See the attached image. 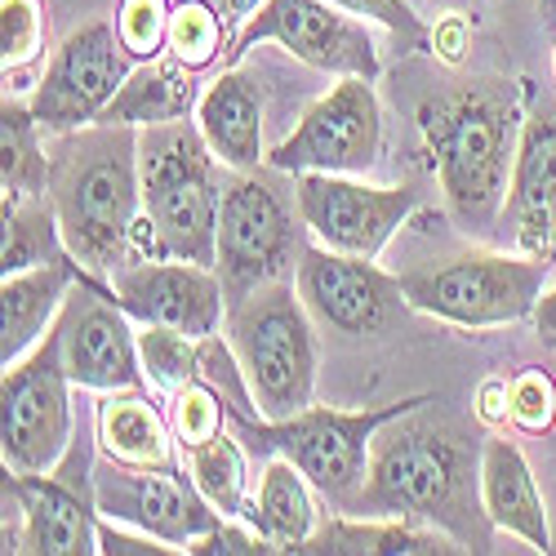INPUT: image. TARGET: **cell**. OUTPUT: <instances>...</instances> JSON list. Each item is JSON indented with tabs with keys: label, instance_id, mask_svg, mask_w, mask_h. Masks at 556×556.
<instances>
[{
	"label": "cell",
	"instance_id": "obj_8",
	"mask_svg": "<svg viewBox=\"0 0 556 556\" xmlns=\"http://www.w3.org/2000/svg\"><path fill=\"white\" fill-rule=\"evenodd\" d=\"M299 201L281 188V178L263 169H237L223 188L218 210V276L227 303L254 294L267 281H281V271L303 254L299 245Z\"/></svg>",
	"mask_w": 556,
	"mask_h": 556
},
{
	"label": "cell",
	"instance_id": "obj_14",
	"mask_svg": "<svg viewBox=\"0 0 556 556\" xmlns=\"http://www.w3.org/2000/svg\"><path fill=\"white\" fill-rule=\"evenodd\" d=\"M129 312L112 299V286L99 276H85L67 294L54 339L63 352V369L76 388L89 392H121V388H143V356H138V334L129 330Z\"/></svg>",
	"mask_w": 556,
	"mask_h": 556
},
{
	"label": "cell",
	"instance_id": "obj_38",
	"mask_svg": "<svg viewBox=\"0 0 556 556\" xmlns=\"http://www.w3.org/2000/svg\"><path fill=\"white\" fill-rule=\"evenodd\" d=\"M99 552H108V556H165V552H174L169 543H161V539H152V534H129L121 521L112 526V521H99Z\"/></svg>",
	"mask_w": 556,
	"mask_h": 556
},
{
	"label": "cell",
	"instance_id": "obj_15",
	"mask_svg": "<svg viewBox=\"0 0 556 556\" xmlns=\"http://www.w3.org/2000/svg\"><path fill=\"white\" fill-rule=\"evenodd\" d=\"M125 76H129V54L116 36V23H89L54 50L50 67L36 80L31 112L45 134L94 125L103 108L116 99Z\"/></svg>",
	"mask_w": 556,
	"mask_h": 556
},
{
	"label": "cell",
	"instance_id": "obj_20",
	"mask_svg": "<svg viewBox=\"0 0 556 556\" xmlns=\"http://www.w3.org/2000/svg\"><path fill=\"white\" fill-rule=\"evenodd\" d=\"M85 267L63 250L50 263H36L23 271H10L5 286H0V361L18 365L45 334L54 330V320L67 303V294L76 290V281H85Z\"/></svg>",
	"mask_w": 556,
	"mask_h": 556
},
{
	"label": "cell",
	"instance_id": "obj_44",
	"mask_svg": "<svg viewBox=\"0 0 556 556\" xmlns=\"http://www.w3.org/2000/svg\"><path fill=\"white\" fill-rule=\"evenodd\" d=\"M437 5H445V10H463V5H468V0H437Z\"/></svg>",
	"mask_w": 556,
	"mask_h": 556
},
{
	"label": "cell",
	"instance_id": "obj_6",
	"mask_svg": "<svg viewBox=\"0 0 556 556\" xmlns=\"http://www.w3.org/2000/svg\"><path fill=\"white\" fill-rule=\"evenodd\" d=\"M227 343L263 419H290L316 405V334L299 286L267 281L227 303Z\"/></svg>",
	"mask_w": 556,
	"mask_h": 556
},
{
	"label": "cell",
	"instance_id": "obj_40",
	"mask_svg": "<svg viewBox=\"0 0 556 556\" xmlns=\"http://www.w3.org/2000/svg\"><path fill=\"white\" fill-rule=\"evenodd\" d=\"M477 414L490 432H498L503 424H513V414H507V379H485L481 392H477Z\"/></svg>",
	"mask_w": 556,
	"mask_h": 556
},
{
	"label": "cell",
	"instance_id": "obj_9",
	"mask_svg": "<svg viewBox=\"0 0 556 556\" xmlns=\"http://www.w3.org/2000/svg\"><path fill=\"white\" fill-rule=\"evenodd\" d=\"M72 379L54 330L45 334L18 365L5 369L0 388V454L10 472H50L72 450Z\"/></svg>",
	"mask_w": 556,
	"mask_h": 556
},
{
	"label": "cell",
	"instance_id": "obj_5",
	"mask_svg": "<svg viewBox=\"0 0 556 556\" xmlns=\"http://www.w3.org/2000/svg\"><path fill=\"white\" fill-rule=\"evenodd\" d=\"M432 405V396H405L369 409H330L307 405L290 419H250L241 401H231V419H237L241 441H250L258 454H286L294 468L312 481L320 498L334 503V513H348L356 503L365 472H369V445L379 428H388L401 414H414Z\"/></svg>",
	"mask_w": 556,
	"mask_h": 556
},
{
	"label": "cell",
	"instance_id": "obj_18",
	"mask_svg": "<svg viewBox=\"0 0 556 556\" xmlns=\"http://www.w3.org/2000/svg\"><path fill=\"white\" fill-rule=\"evenodd\" d=\"M112 299L138 326H169L192 339H214L223 326V276L188 258H138L112 276Z\"/></svg>",
	"mask_w": 556,
	"mask_h": 556
},
{
	"label": "cell",
	"instance_id": "obj_42",
	"mask_svg": "<svg viewBox=\"0 0 556 556\" xmlns=\"http://www.w3.org/2000/svg\"><path fill=\"white\" fill-rule=\"evenodd\" d=\"M534 330L543 339V348H556V290H547L534 307Z\"/></svg>",
	"mask_w": 556,
	"mask_h": 556
},
{
	"label": "cell",
	"instance_id": "obj_11",
	"mask_svg": "<svg viewBox=\"0 0 556 556\" xmlns=\"http://www.w3.org/2000/svg\"><path fill=\"white\" fill-rule=\"evenodd\" d=\"M263 40H276L281 50H290L316 72L369 76V80L383 72L379 45L369 36L365 18L339 10L334 0H263L258 14L237 31V40H231V50L223 59L241 63Z\"/></svg>",
	"mask_w": 556,
	"mask_h": 556
},
{
	"label": "cell",
	"instance_id": "obj_34",
	"mask_svg": "<svg viewBox=\"0 0 556 556\" xmlns=\"http://www.w3.org/2000/svg\"><path fill=\"white\" fill-rule=\"evenodd\" d=\"M169 0H121L116 10V36L129 59H156V50L169 40Z\"/></svg>",
	"mask_w": 556,
	"mask_h": 556
},
{
	"label": "cell",
	"instance_id": "obj_24",
	"mask_svg": "<svg viewBox=\"0 0 556 556\" xmlns=\"http://www.w3.org/2000/svg\"><path fill=\"white\" fill-rule=\"evenodd\" d=\"M201 103L197 94V72L188 63L169 59H143L125 85L116 89V99L103 108L99 121L108 125H165V121H188V112Z\"/></svg>",
	"mask_w": 556,
	"mask_h": 556
},
{
	"label": "cell",
	"instance_id": "obj_10",
	"mask_svg": "<svg viewBox=\"0 0 556 556\" xmlns=\"http://www.w3.org/2000/svg\"><path fill=\"white\" fill-rule=\"evenodd\" d=\"M383 148V108L369 76H339L330 94H320L286 143L267 152L276 174H365Z\"/></svg>",
	"mask_w": 556,
	"mask_h": 556
},
{
	"label": "cell",
	"instance_id": "obj_25",
	"mask_svg": "<svg viewBox=\"0 0 556 556\" xmlns=\"http://www.w3.org/2000/svg\"><path fill=\"white\" fill-rule=\"evenodd\" d=\"M245 521L276 552H303V543L320 526L316 521V503H312V481L294 468L286 454H267V468L258 477V490L250 494Z\"/></svg>",
	"mask_w": 556,
	"mask_h": 556
},
{
	"label": "cell",
	"instance_id": "obj_4",
	"mask_svg": "<svg viewBox=\"0 0 556 556\" xmlns=\"http://www.w3.org/2000/svg\"><path fill=\"white\" fill-rule=\"evenodd\" d=\"M214 165L218 156L192 121L138 129V174H143L152 258H188L201 267H218L223 188Z\"/></svg>",
	"mask_w": 556,
	"mask_h": 556
},
{
	"label": "cell",
	"instance_id": "obj_37",
	"mask_svg": "<svg viewBox=\"0 0 556 556\" xmlns=\"http://www.w3.org/2000/svg\"><path fill=\"white\" fill-rule=\"evenodd\" d=\"M192 556H245V552H276L250 521H218L210 534H201L192 547Z\"/></svg>",
	"mask_w": 556,
	"mask_h": 556
},
{
	"label": "cell",
	"instance_id": "obj_43",
	"mask_svg": "<svg viewBox=\"0 0 556 556\" xmlns=\"http://www.w3.org/2000/svg\"><path fill=\"white\" fill-rule=\"evenodd\" d=\"M543 10H547V27H552V36H556V0H543Z\"/></svg>",
	"mask_w": 556,
	"mask_h": 556
},
{
	"label": "cell",
	"instance_id": "obj_19",
	"mask_svg": "<svg viewBox=\"0 0 556 556\" xmlns=\"http://www.w3.org/2000/svg\"><path fill=\"white\" fill-rule=\"evenodd\" d=\"M503 223H513L521 254H556V103L526 116Z\"/></svg>",
	"mask_w": 556,
	"mask_h": 556
},
{
	"label": "cell",
	"instance_id": "obj_21",
	"mask_svg": "<svg viewBox=\"0 0 556 556\" xmlns=\"http://www.w3.org/2000/svg\"><path fill=\"white\" fill-rule=\"evenodd\" d=\"M481 498H485V517L494 530L521 539L534 552H552V530H547V507H543L539 481L530 472L526 454L498 432L481 445Z\"/></svg>",
	"mask_w": 556,
	"mask_h": 556
},
{
	"label": "cell",
	"instance_id": "obj_35",
	"mask_svg": "<svg viewBox=\"0 0 556 556\" xmlns=\"http://www.w3.org/2000/svg\"><path fill=\"white\" fill-rule=\"evenodd\" d=\"M507 414H513V424L530 437L552 432V424H556V383L543 375V369H521L517 379H507Z\"/></svg>",
	"mask_w": 556,
	"mask_h": 556
},
{
	"label": "cell",
	"instance_id": "obj_3",
	"mask_svg": "<svg viewBox=\"0 0 556 556\" xmlns=\"http://www.w3.org/2000/svg\"><path fill=\"white\" fill-rule=\"evenodd\" d=\"M419 129L432 152L450 218L477 237L494 231V223H503L526 129L521 80L481 76L445 89L419 108Z\"/></svg>",
	"mask_w": 556,
	"mask_h": 556
},
{
	"label": "cell",
	"instance_id": "obj_36",
	"mask_svg": "<svg viewBox=\"0 0 556 556\" xmlns=\"http://www.w3.org/2000/svg\"><path fill=\"white\" fill-rule=\"evenodd\" d=\"M339 10H348V14H361V18H375V23H383L388 31H396L409 50H428L432 45V27L414 14L405 0H334Z\"/></svg>",
	"mask_w": 556,
	"mask_h": 556
},
{
	"label": "cell",
	"instance_id": "obj_29",
	"mask_svg": "<svg viewBox=\"0 0 556 556\" xmlns=\"http://www.w3.org/2000/svg\"><path fill=\"white\" fill-rule=\"evenodd\" d=\"M63 250L67 245H63V227H59L50 192L5 201V250H0V267H5V276L23 271V267H36V263H50Z\"/></svg>",
	"mask_w": 556,
	"mask_h": 556
},
{
	"label": "cell",
	"instance_id": "obj_33",
	"mask_svg": "<svg viewBox=\"0 0 556 556\" xmlns=\"http://www.w3.org/2000/svg\"><path fill=\"white\" fill-rule=\"evenodd\" d=\"M45 50V5L40 0H0V63L23 72Z\"/></svg>",
	"mask_w": 556,
	"mask_h": 556
},
{
	"label": "cell",
	"instance_id": "obj_30",
	"mask_svg": "<svg viewBox=\"0 0 556 556\" xmlns=\"http://www.w3.org/2000/svg\"><path fill=\"white\" fill-rule=\"evenodd\" d=\"M201 343L182 330L169 326H143L138 330V356H143V375L148 383L169 401L178 388H188L192 379H201Z\"/></svg>",
	"mask_w": 556,
	"mask_h": 556
},
{
	"label": "cell",
	"instance_id": "obj_39",
	"mask_svg": "<svg viewBox=\"0 0 556 556\" xmlns=\"http://www.w3.org/2000/svg\"><path fill=\"white\" fill-rule=\"evenodd\" d=\"M468 40H472V27H468V18H463L458 10L445 14V18L432 27V50H437L450 67H458L463 59H468Z\"/></svg>",
	"mask_w": 556,
	"mask_h": 556
},
{
	"label": "cell",
	"instance_id": "obj_2",
	"mask_svg": "<svg viewBox=\"0 0 556 556\" xmlns=\"http://www.w3.org/2000/svg\"><path fill=\"white\" fill-rule=\"evenodd\" d=\"M414 414H401L388 428H379L375 445H369L365 485L348 513L432 521L458 547L485 552L494 526L481 498V454L450 428L409 424Z\"/></svg>",
	"mask_w": 556,
	"mask_h": 556
},
{
	"label": "cell",
	"instance_id": "obj_28",
	"mask_svg": "<svg viewBox=\"0 0 556 556\" xmlns=\"http://www.w3.org/2000/svg\"><path fill=\"white\" fill-rule=\"evenodd\" d=\"M188 472L201 490V498L227 521H245L250 513V468H245V450L237 437L218 432L214 441L188 450Z\"/></svg>",
	"mask_w": 556,
	"mask_h": 556
},
{
	"label": "cell",
	"instance_id": "obj_31",
	"mask_svg": "<svg viewBox=\"0 0 556 556\" xmlns=\"http://www.w3.org/2000/svg\"><path fill=\"white\" fill-rule=\"evenodd\" d=\"M165 45H169V54L178 63L201 72L218 54H227L231 36H227V27H223V18H218V10L210 5V0H182V5H174V14H169V40Z\"/></svg>",
	"mask_w": 556,
	"mask_h": 556
},
{
	"label": "cell",
	"instance_id": "obj_17",
	"mask_svg": "<svg viewBox=\"0 0 556 556\" xmlns=\"http://www.w3.org/2000/svg\"><path fill=\"white\" fill-rule=\"evenodd\" d=\"M294 286L320 326H330L334 334H352V339L379 334L405 303L401 276L379 271L375 258L339 254L320 241L299 254Z\"/></svg>",
	"mask_w": 556,
	"mask_h": 556
},
{
	"label": "cell",
	"instance_id": "obj_27",
	"mask_svg": "<svg viewBox=\"0 0 556 556\" xmlns=\"http://www.w3.org/2000/svg\"><path fill=\"white\" fill-rule=\"evenodd\" d=\"M0 182H5V201L50 192V148L40 143V121L31 103L10 94L0 108Z\"/></svg>",
	"mask_w": 556,
	"mask_h": 556
},
{
	"label": "cell",
	"instance_id": "obj_26",
	"mask_svg": "<svg viewBox=\"0 0 556 556\" xmlns=\"http://www.w3.org/2000/svg\"><path fill=\"white\" fill-rule=\"evenodd\" d=\"M303 552H352V556H379V552H401V556H419V552H463L445 530H419L405 517H352L339 513L334 521L316 526Z\"/></svg>",
	"mask_w": 556,
	"mask_h": 556
},
{
	"label": "cell",
	"instance_id": "obj_12",
	"mask_svg": "<svg viewBox=\"0 0 556 556\" xmlns=\"http://www.w3.org/2000/svg\"><path fill=\"white\" fill-rule=\"evenodd\" d=\"M5 507L18 513V552L36 556H89L99 552V498L89 477V445L72 441L59 468L10 472Z\"/></svg>",
	"mask_w": 556,
	"mask_h": 556
},
{
	"label": "cell",
	"instance_id": "obj_23",
	"mask_svg": "<svg viewBox=\"0 0 556 556\" xmlns=\"http://www.w3.org/2000/svg\"><path fill=\"white\" fill-rule=\"evenodd\" d=\"M99 450L125 468H174V428L143 388L103 392L94 409Z\"/></svg>",
	"mask_w": 556,
	"mask_h": 556
},
{
	"label": "cell",
	"instance_id": "obj_7",
	"mask_svg": "<svg viewBox=\"0 0 556 556\" xmlns=\"http://www.w3.org/2000/svg\"><path fill=\"white\" fill-rule=\"evenodd\" d=\"M556 254H463L428 271H405V307L458 330H498L534 320Z\"/></svg>",
	"mask_w": 556,
	"mask_h": 556
},
{
	"label": "cell",
	"instance_id": "obj_13",
	"mask_svg": "<svg viewBox=\"0 0 556 556\" xmlns=\"http://www.w3.org/2000/svg\"><path fill=\"white\" fill-rule=\"evenodd\" d=\"M294 201L303 227L320 245L375 263L396 237V227L419 210V192L414 188H369V182H356L352 174H320V169L294 178Z\"/></svg>",
	"mask_w": 556,
	"mask_h": 556
},
{
	"label": "cell",
	"instance_id": "obj_22",
	"mask_svg": "<svg viewBox=\"0 0 556 556\" xmlns=\"http://www.w3.org/2000/svg\"><path fill=\"white\" fill-rule=\"evenodd\" d=\"M197 125L205 134L210 152L218 156V165L258 169L267 161V152H263V94L245 72L223 67V76L197 103Z\"/></svg>",
	"mask_w": 556,
	"mask_h": 556
},
{
	"label": "cell",
	"instance_id": "obj_32",
	"mask_svg": "<svg viewBox=\"0 0 556 556\" xmlns=\"http://www.w3.org/2000/svg\"><path fill=\"white\" fill-rule=\"evenodd\" d=\"M169 428H174L182 454L214 441L223 432V396H218V388L205 383V379H192L188 388H178L169 396Z\"/></svg>",
	"mask_w": 556,
	"mask_h": 556
},
{
	"label": "cell",
	"instance_id": "obj_16",
	"mask_svg": "<svg viewBox=\"0 0 556 556\" xmlns=\"http://www.w3.org/2000/svg\"><path fill=\"white\" fill-rule=\"evenodd\" d=\"M94 498L99 513L169 543L174 552H188L201 534L227 521L201 498L192 472L178 468H125L108 458V468L94 472Z\"/></svg>",
	"mask_w": 556,
	"mask_h": 556
},
{
	"label": "cell",
	"instance_id": "obj_41",
	"mask_svg": "<svg viewBox=\"0 0 556 556\" xmlns=\"http://www.w3.org/2000/svg\"><path fill=\"white\" fill-rule=\"evenodd\" d=\"M210 5L218 10V18H223V27H227V36L231 40H237V31L258 14V5H263V0H210ZM227 50H231V45H227Z\"/></svg>",
	"mask_w": 556,
	"mask_h": 556
},
{
	"label": "cell",
	"instance_id": "obj_1",
	"mask_svg": "<svg viewBox=\"0 0 556 556\" xmlns=\"http://www.w3.org/2000/svg\"><path fill=\"white\" fill-rule=\"evenodd\" d=\"M50 201L67 254L99 281L152 258L138 174V125H80L50 143Z\"/></svg>",
	"mask_w": 556,
	"mask_h": 556
}]
</instances>
